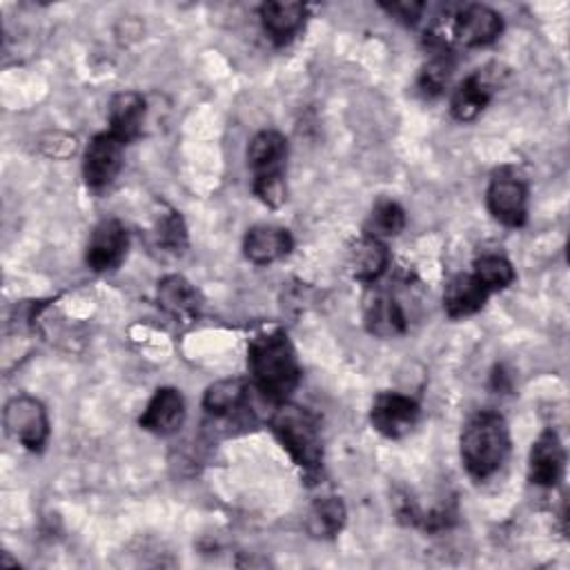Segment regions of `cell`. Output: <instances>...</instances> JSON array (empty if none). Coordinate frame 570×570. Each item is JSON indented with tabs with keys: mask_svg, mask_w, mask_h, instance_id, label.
I'll return each mask as SVG.
<instances>
[{
	"mask_svg": "<svg viewBox=\"0 0 570 570\" xmlns=\"http://www.w3.org/2000/svg\"><path fill=\"white\" fill-rule=\"evenodd\" d=\"M247 365L254 387L274 403H283L301 383V363L285 332L274 330L252 338Z\"/></svg>",
	"mask_w": 570,
	"mask_h": 570,
	"instance_id": "cell-1",
	"label": "cell"
},
{
	"mask_svg": "<svg viewBox=\"0 0 570 570\" xmlns=\"http://www.w3.org/2000/svg\"><path fill=\"white\" fill-rule=\"evenodd\" d=\"M461 463L476 481L492 476L510 454V428L508 421L492 410L472 414L459 439Z\"/></svg>",
	"mask_w": 570,
	"mask_h": 570,
	"instance_id": "cell-2",
	"label": "cell"
},
{
	"mask_svg": "<svg viewBox=\"0 0 570 570\" xmlns=\"http://www.w3.org/2000/svg\"><path fill=\"white\" fill-rule=\"evenodd\" d=\"M269 428L276 441L287 450L292 461L305 472H316L323 461V441L316 416L296 403H276L269 419Z\"/></svg>",
	"mask_w": 570,
	"mask_h": 570,
	"instance_id": "cell-3",
	"label": "cell"
},
{
	"mask_svg": "<svg viewBox=\"0 0 570 570\" xmlns=\"http://www.w3.org/2000/svg\"><path fill=\"white\" fill-rule=\"evenodd\" d=\"M285 158L287 140L281 131L263 129L247 147V165L254 174L252 189L267 207H281L285 200Z\"/></svg>",
	"mask_w": 570,
	"mask_h": 570,
	"instance_id": "cell-4",
	"label": "cell"
},
{
	"mask_svg": "<svg viewBox=\"0 0 570 570\" xmlns=\"http://www.w3.org/2000/svg\"><path fill=\"white\" fill-rule=\"evenodd\" d=\"M7 434L31 452H40L49 439V416L45 405L29 394H18L4 405Z\"/></svg>",
	"mask_w": 570,
	"mask_h": 570,
	"instance_id": "cell-5",
	"label": "cell"
},
{
	"mask_svg": "<svg viewBox=\"0 0 570 570\" xmlns=\"http://www.w3.org/2000/svg\"><path fill=\"white\" fill-rule=\"evenodd\" d=\"M485 203L490 214L505 227H521L528 218V187L517 174H494L485 191Z\"/></svg>",
	"mask_w": 570,
	"mask_h": 570,
	"instance_id": "cell-6",
	"label": "cell"
},
{
	"mask_svg": "<svg viewBox=\"0 0 570 570\" xmlns=\"http://www.w3.org/2000/svg\"><path fill=\"white\" fill-rule=\"evenodd\" d=\"M419 416L421 407L416 399L401 392H379L370 407L372 428L387 439H401L412 432Z\"/></svg>",
	"mask_w": 570,
	"mask_h": 570,
	"instance_id": "cell-7",
	"label": "cell"
},
{
	"mask_svg": "<svg viewBox=\"0 0 570 570\" xmlns=\"http://www.w3.org/2000/svg\"><path fill=\"white\" fill-rule=\"evenodd\" d=\"M503 31V18L485 4H463L450 18V38L463 47H485Z\"/></svg>",
	"mask_w": 570,
	"mask_h": 570,
	"instance_id": "cell-8",
	"label": "cell"
},
{
	"mask_svg": "<svg viewBox=\"0 0 570 570\" xmlns=\"http://www.w3.org/2000/svg\"><path fill=\"white\" fill-rule=\"evenodd\" d=\"M127 247L129 234L125 225L118 218H105L94 227L87 240L85 263L94 272H111L122 263Z\"/></svg>",
	"mask_w": 570,
	"mask_h": 570,
	"instance_id": "cell-9",
	"label": "cell"
},
{
	"mask_svg": "<svg viewBox=\"0 0 570 570\" xmlns=\"http://www.w3.org/2000/svg\"><path fill=\"white\" fill-rule=\"evenodd\" d=\"M122 149L125 142H120L114 134L102 131L96 134L82 156V176L85 183L94 189L107 187L122 167Z\"/></svg>",
	"mask_w": 570,
	"mask_h": 570,
	"instance_id": "cell-10",
	"label": "cell"
},
{
	"mask_svg": "<svg viewBox=\"0 0 570 570\" xmlns=\"http://www.w3.org/2000/svg\"><path fill=\"white\" fill-rule=\"evenodd\" d=\"M363 325L372 336L392 338L407 330L405 314L399 301L381 287H370L363 296Z\"/></svg>",
	"mask_w": 570,
	"mask_h": 570,
	"instance_id": "cell-11",
	"label": "cell"
},
{
	"mask_svg": "<svg viewBox=\"0 0 570 570\" xmlns=\"http://www.w3.org/2000/svg\"><path fill=\"white\" fill-rule=\"evenodd\" d=\"M566 468V450L554 430H543L530 448L528 479L534 485L552 488L561 481Z\"/></svg>",
	"mask_w": 570,
	"mask_h": 570,
	"instance_id": "cell-12",
	"label": "cell"
},
{
	"mask_svg": "<svg viewBox=\"0 0 570 570\" xmlns=\"http://www.w3.org/2000/svg\"><path fill=\"white\" fill-rule=\"evenodd\" d=\"M185 423V399L176 387H158L142 410L138 425L151 434L169 436Z\"/></svg>",
	"mask_w": 570,
	"mask_h": 570,
	"instance_id": "cell-13",
	"label": "cell"
},
{
	"mask_svg": "<svg viewBox=\"0 0 570 570\" xmlns=\"http://www.w3.org/2000/svg\"><path fill=\"white\" fill-rule=\"evenodd\" d=\"M156 303L165 314L183 323L194 321L203 307L200 292L180 274H167L158 281Z\"/></svg>",
	"mask_w": 570,
	"mask_h": 570,
	"instance_id": "cell-14",
	"label": "cell"
},
{
	"mask_svg": "<svg viewBox=\"0 0 570 570\" xmlns=\"http://www.w3.org/2000/svg\"><path fill=\"white\" fill-rule=\"evenodd\" d=\"M294 247L289 229L276 225H254L243 238L245 258L254 265H269L285 258Z\"/></svg>",
	"mask_w": 570,
	"mask_h": 570,
	"instance_id": "cell-15",
	"label": "cell"
},
{
	"mask_svg": "<svg viewBox=\"0 0 570 570\" xmlns=\"http://www.w3.org/2000/svg\"><path fill=\"white\" fill-rule=\"evenodd\" d=\"M305 4L294 2V0H276V2H265L261 4V24L267 33V38L276 45L283 47L296 38V33L303 29L305 22Z\"/></svg>",
	"mask_w": 570,
	"mask_h": 570,
	"instance_id": "cell-16",
	"label": "cell"
},
{
	"mask_svg": "<svg viewBox=\"0 0 570 570\" xmlns=\"http://www.w3.org/2000/svg\"><path fill=\"white\" fill-rule=\"evenodd\" d=\"M390 263V252L385 243L376 236L363 234L347 249V269L352 278L363 283H374L383 276Z\"/></svg>",
	"mask_w": 570,
	"mask_h": 570,
	"instance_id": "cell-17",
	"label": "cell"
},
{
	"mask_svg": "<svg viewBox=\"0 0 570 570\" xmlns=\"http://www.w3.org/2000/svg\"><path fill=\"white\" fill-rule=\"evenodd\" d=\"M145 98L138 91H120L109 100V134L120 142H131L138 138L145 120Z\"/></svg>",
	"mask_w": 570,
	"mask_h": 570,
	"instance_id": "cell-18",
	"label": "cell"
},
{
	"mask_svg": "<svg viewBox=\"0 0 570 570\" xmlns=\"http://www.w3.org/2000/svg\"><path fill=\"white\" fill-rule=\"evenodd\" d=\"M492 82L481 76V71L468 76L450 96V114L459 122H472L481 116V111L492 100Z\"/></svg>",
	"mask_w": 570,
	"mask_h": 570,
	"instance_id": "cell-19",
	"label": "cell"
},
{
	"mask_svg": "<svg viewBox=\"0 0 570 570\" xmlns=\"http://www.w3.org/2000/svg\"><path fill=\"white\" fill-rule=\"evenodd\" d=\"M488 289L476 281L474 274H456L448 281L443 292V307L450 318H463L483 309Z\"/></svg>",
	"mask_w": 570,
	"mask_h": 570,
	"instance_id": "cell-20",
	"label": "cell"
},
{
	"mask_svg": "<svg viewBox=\"0 0 570 570\" xmlns=\"http://www.w3.org/2000/svg\"><path fill=\"white\" fill-rule=\"evenodd\" d=\"M347 519L345 503L338 497H323L312 503L305 517V528L314 539H334Z\"/></svg>",
	"mask_w": 570,
	"mask_h": 570,
	"instance_id": "cell-21",
	"label": "cell"
},
{
	"mask_svg": "<svg viewBox=\"0 0 570 570\" xmlns=\"http://www.w3.org/2000/svg\"><path fill=\"white\" fill-rule=\"evenodd\" d=\"M247 392H249V387H247L245 379L216 381L205 390L203 407L214 416H229L245 405Z\"/></svg>",
	"mask_w": 570,
	"mask_h": 570,
	"instance_id": "cell-22",
	"label": "cell"
},
{
	"mask_svg": "<svg viewBox=\"0 0 570 570\" xmlns=\"http://www.w3.org/2000/svg\"><path fill=\"white\" fill-rule=\"evenodd\" d=\"M452 73H454L452 51H432L430 60L421 67L416 87L425 98H436L448 87Z\"/></svg>",
	"mask_w": 570,
	"mask_h": 570,
	"instance_id": "cell-23",
	"label": "cell"
},
{
	"mask_svg": "<svg viewBox=\"0 0 570 570\" xmlns=\"http://www.w3.org/2000/svg\"><path fill=\"white\" fill-rule=\"evenodd\" d=\"M403 227H405V209L396 200L383 198L372 207V212L365 220V232L363 234L376 236V238L383 240V238L401 234Z\"/></svg>",
	"mask_w": 570,
	"mask_h": 570,
	"instance_id": "cell-24",
	"label": "cell"
},
{
	"mask_svg": "<svg viewBox=\"0 0 570 570\" xmlns=\"http://www.w3.org/2000/svg\"><path fill=\"white\" fill-rule=\"evenodd\" d=\"M476 281L488 289V292H499L512 285L514 281V267L512 263L501 256V254H483L474 261V272Z\"/></svg>",
	"mask_w": 570,
	"mask_h": 570,
	"instance_id": "cell-25",
	"label": "cell"
},
{
	"mask_svg": "<svg viewBox=\"0 0 570 570\" xmlns=\"http://www.w3.org/2000/svg\"><path fill=\"white\" fill-rule=\"evenodd\" d=\"M154 236H156V245L163 247L165 252L180 254L187 247V227L183 216L176 209H165L163 214L156 216Z\"/></svg>",
	"mask_w": 570,
	"mask_h": 570,
	"instance_id": "cell-26",
	"label": "cell"
},
{
	"mask_svg": "<svg viewBox=\"0 0 570 570\" xmlns=\"http://www.w3.org/2000/svg\"><path fill=\"white\" fill-rule=\"evenodd\" d=\"M381 9L392 16L394 20L403 22V24H416L425 4L423 2H414V0H396V2H381Z\"/></svg>",
	"mask_w": 570,
	"mask_h": 570,
	"instance_id": "cell-27",
	"label": "cell"
}]
</instances>
